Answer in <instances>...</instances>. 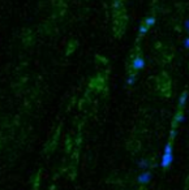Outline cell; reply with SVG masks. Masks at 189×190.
<instances>
[{"mask_svg": "<svg viewBox=\"0 0 189 190\" xmlns=\"http://www.w3.org/2000/svg\"><path fill=\"white\" fill-rule=\"evenodd\" d=\"M173 163V149H172V143L168 142L164 146V152H163V156H162V162L161 165L162 168L167 169L171 167V164Z\"/></svg>", "mask_w": 189, "mask_h": 190, "instance_id": "obj_1", "label": "cell"}, {"mask_svg": "<svg viewBox=\"0 0 189 190\" xmlns=\"http://www.w3.org/2000/svg\"><path fill=\"white\" fill-rule=\"evenodd\" d=\"M145 65H146V61L142 56H136L132 61V68L134 70H141L145 68Z\"/></svg>", "mask_w": 189, "mask_h": 190, "instance_id": "obj_2", "label": "cell"}, {"mask_svg": "<svg viewBox=\"0 0 189 190\" xmlns=\"http://www.w3.org/2000/svg\"><path fill=\"white\" fill-rule=\"evenodd\" d=\"M151 177H153V174H151V172L150 170H144L142 173H140L138 174V177H137V181L140 182V184H142V185H145V184H149L150 181H151Z\"/></svg>", "mask_w": 189, "mask_h": 190, "instance_id": "obj_3", "label": "cell"}, {"mask_svg": "<svg viewBox=\"0 0 189 190\" xmlns=\"http://www.w3.org/2000/svg\"><path fill=\"white\" fill-rule=\"evenodd\" d=\"M185 121V116H184V112L183 109L179 108V111L175 113V117H173V121H172V128H176L179 124H181Z\"/></svg>", "mask_w": 189, "mask_h": 190, "instance_id": "obj_4", "label": "cell"}, {"mask_svg": "<svg viewBox=\"0 0 189 190\" xmlns=\"http://www.w3.org/2000/svg\"><path fill=\"white\" fill-rule=\"evenodd\" d=\"M187 100H188V91H184L180 95V98H179V108L183 109L187 104Z\"/></svg>", "mask_w": 189, "mask_h": 190, "instance_id": "obj_5", "label": "cell"}, {"mask_svg": "<svg viewBox=\"0 0 189 190\" xmlns=\"http://www.w3.org/2000/svg\"><path fill=\"white\" fill-rule=\"evenodd\" d=\"M136 80H137L136 74H134V73H130V74L127 77V84H128L129 86H133V85L136 84Z\"/></svg>", "mask_w": 189, "mask_h": 190, "instance_id": "obj_6", "label": "cell"}, {"mask_svg": "<svg viewBox=\"0 0 189 190\" xmlns=\"http://www.w3.org/2000/svg\"><path fill=\"white\" fill-rule=\"evenodd\" d=\"M149 165H150V163H149L147 159H141V160L138 162V167L142 168L144 170H146V169L149 168Z\"/></svg>", "mask_w": 189, "mask_h": 190, "instance_id": "obj_7", "label": "cell"}, {"mask_svg": "<svg viewBox=\"0 0 189 190\" xmlns=\"http://www.w3.org/2000/svg\"><path fill=\"white\" fill-rule=\"evenodd\" d=\"M145 25H146L147 27H150V26H153L154 25V23H155V17H154V16H150V17H147L146 18V20H145Z\"/></svg>", "mask_w": 189, "mask_h": 190, "instance_id": "obj_8", "label": "cell"}, {"mask_svg": "<svg viewBox=\"0 0 189 190\" xmlns=\"http://www.w3.org/2000/svg\"><path fill=\"white\" fill-rule=\"evenodd\" d=\"M147 29H149V27H147L146 25H145V23H142V25L140 26V29H138V33L141 34V35H145V34L147 33Z\"/></svg>", "mask_w": 189, "mask_h": 190, "instance_id": "obj_9", "label": "cell"}, {"mask_svg": "<svg viewBox=\"0 0 189 190\" xmlns=\"http://www.w3.org/2000/svg\"><path fill=\"white\" fill-rule=\"evenodd\" d=\"M176 134H177L176 128H172V129H171V133H169V135H171V138H175V137H176Z\"/></svg>", "mask_w": 189, "mask_h": 190, "instance_id": "obj_10", "label": "cell"}, {"mask_svg": "<svg viewBox=\"0 0 189 190\" xmlns=\"http://www.w3.org/2000/svg\"><path fill=\"white\" fill-rule=\"evenodd\" d=\"M184 47H185V48H189V37L184 39Z\"/></svg>", "mask_w": 189, "mask_h": 190, "instance_id": "obj_11", "label": "cell"}, {"mask_svg": "<svg viewBox=\"0 0 189 190\" xmlns=\"http://www.w3.org/2000/svg\"><path fill=\"white\" fill-rule=\"evenodd\" d=\"M184 26H185V29H187V31L189 33V20H187L185 22H184Z\"/></svg>", "mask_w": 189, "mask_h": 190, "instance_id": "obj_12", "label": "cell"}]
</instances>
